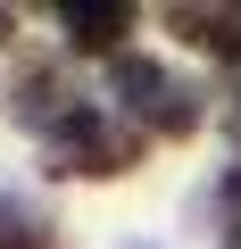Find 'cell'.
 <instances>
[{
  "label": "cell",
  "mask_w": 241,
  "mask_h": 249,
  "mask_svg": "<svg viewBox=\"0 0 241 249\" xmlns=\"http://www.w3.org/2000/svg\"><path fill=\"white\" fill-rule=\"evenodd\" d=\"M0 249H50V216L25 199H0Z\"/></svg>",
  "instance_id": "8992f818"
},
{
  "label": "cell",
  "mask_w": 241,
  "mask_h": 249,
  "mask_svg": "<svg viewBox=\"0 0 241 249\" xmlns=\"http://www.w3.org/2000/svg\"><path fill=\"white\" fill-rule=\"evenodd\" d=\"M133 34V9H116V0H67V50H108Z\"/></svg>",
  "instance_id": "3957f363"
},
{
  "label": "cell",
  "mask_w": 241,
  "mask_h": 249,
  "mask_svg": "<svg viewBox=\"0 0 241 249\" xmlns=\"http://www.w3.org/2000/svg\"><path fill=\"white\" fill-rule=\"evenodd\" d=\"M9 108H17L25 124H42V133H50V124L67 116V91H58V67H50V58H25V67H17V91H9Z\"/></svg>",
  "instance_id": "277c9868"
},
{
  "label": "cell",
  "mask_w": 241,
  "mask_h": 249,
  "mask_svg": "<svg viewBox=\"0 0 241 249\" xmlns=\"http://www.w3.org/2000/svg\"><path fill=\"white\" fill-rule=\"evenodd\" d=\"M142 150L133 124H108L100 108H67L50 124V175H125Z\"/></svg>",
  "instance_id": "7a4b0ae2"
},
{
  "label": "cell",
  "mask_w": 241,
  "mask_h": 249,
  "mask_svg": "<svg viewBox=\"0 0 241 249\" xmlns=\"http://www.w3.org/2000/svg\"><path fill=\"white\" fill-rule=\"evenodd\" d=\"M224 249H241V232H233V241H224Z\"/></svg>",
  "instance_id": "ba28073f"
},
{
  "label": "cell",
  "mask_w": 241,
  "mask_h": 249,
  "mask_svg": "<svg viewBox=\"0 0 241 249\" xmlns=\"http://www.w3.org/2000/svg\"><path fill=\"white\" fill-rule=\"evenodd\" d=\"M108 91H116V108H125V116H142L150 133H167V142L200 133V91H191V83H175L158 58L116 50V58H108Z\"/></svg>",
  "instance_id": "6da1fadb"
},
{
  "label": "cell",
  "mask_w": 241,
  "mask_h": 249,
  "mask_svg": "<svg viewBox=\"0 0 241 249\" xmlns=\"http://www.w3.org/2000/svg\"><path fill=\"white\" fill-rule=\"evenodd\" d=\"M9 34H17V17H9V9H0V42H9Z\"/></svg>",
  "instance_id": "52a82bcc"
},
{
  "label": "cell",
  "mask_w": 241,
  "mask_h": 249,
  "mask_svg": "<svg viewBox=\"0 0 241 249\" xmlns=\"http://www.w3.org/2000/svg\"><path fill=\"white\" fill-rule=\"evenodd\" d=\"M167 25L208 58H241V9H167Z\"/></svg>",
  "instance_id": "5b68a950"
}]
</instances>
